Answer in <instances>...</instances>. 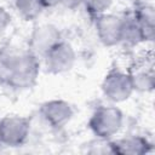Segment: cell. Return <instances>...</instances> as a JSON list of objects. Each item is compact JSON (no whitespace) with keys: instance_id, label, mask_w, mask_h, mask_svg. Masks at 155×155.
<instances>
[{"instance_id":"6da1fadb","label":"cell","mask_w":155,"mask_h":155,"mask_svg":"<svg viewBox=\"0 0 155 155\" xmlns=\"http://www.w3.org/2000/svg\"><path fill=\"white\" fill-rule=\"evenodd\" d=\"M41 59L29 50L0 56V80L13 90L31 88L39 79Z\"/></svg>"},{"instance_id":"7a4b0ae2","label":"cell","mask_w":155,"mask_h":155,"mask_svg":"<svg viewBox=\"0 0 155 155\" xmlns=\"http://www.w3.org/2000/svg\"><path fill=\"white\" fill-rule=\"evenodd\" d=\"M125 124L122 110L113 103L97 107L88 119V128L96 138L113 139Z\"/></svg>"},{"instance_id":"3957f363","label":"cell","mask_w":155,"mask_h":155,"mask_svg":"<svg viewBox=\"0 0 155 155\" xmlns=\"http://www.w3.org/2000/svg\"><path fill=\"white\" fill-rule=\"evenodd\" d=\"M101 91L103 97L113 104L124 103L134 93L128 71L119 68H113L104 75L101 84Z\"/></svg>"},{"instance_id":"277c9868","label":"cell","mask_w":155,"mask_h":155,"mask_svg":"<svg viewBox=\"0 0 155 155\" xmlns=\"http://www.w3.org/2000/svg\"><path fill=\"white\" fill-rule=\"evenodd\" d=\"M30 120L27 116L8 114L0 119V145L18 148L23 145L30 133Z\"/></svg>"},{"instance_id":"5b68a950","label":"cell","mask_w":155,"mask_h":155,"mask_svg":"<svg viewBox=\"0 0 155 155\" xmlns=\"http://www.w3.org/2000/svg\"><path fill=\"white\" fill-rule=\"evenodd\" d=\"M76 59L78 56L74 46L65 40H61L45 53L41 62L47 73L61 75L70 71L74 68Z\"/></svg>"},{"instance_id":"8992f818","label":"cell","mask_w":155,"mask_h":155,"mask_svg":"<svg viewBox=\"0 0 155 155\" xmlns=\"http://www.w3.org/2000/svg\"><path fill=\"white\" fill-rule=\"evenodd\" d=\"M94 19V29L99 42L105 47H115L121 44L124 17L105 12L97 16Z\"/></svg>"},{"instance_id":"52a82bcc","label":"cell","mask_w":155,"mask_h":155,"mask_svg":"<svg viewBox=\"0 0 155 155\" xmlns=\"http://www.w3.org/2000/svg\"><path fill=\"white\" fill-rule=\"evenodd\" d=\"M63 40L59 28L53 23H41L36 25L28 38V48L40 59L57 42Z\"/></svg>"},{"instance_id":"ba28073f","label":"cell","mask_w":155,"mask_h":155,"mask_svg":"<svg viewBox=\"0 0 155 155\" xmlns=\"http://www.w3.org/2000/svg\"><path fill=\"white\" fill-rule=\"evenodd\" d=\"M40 116L44 122L53 130L65 127L74 117L73 105L64 99L54 98L44 102L39 109Z\"/></svg>"},{"instance_id":"9c48e42d","label":"cell","mask_w":155,"mask_h":155,"mask_svg":"<svg viewBox=\"0 0 155 155\" xmlns=\"http://www.w3.org/2000/svg\"><path fill=\"white\" fill-rule=\"evenodd\" d=\"M113 153L117 155H145L153 151V143L142 134H126L111 139Z\"/></svg>"},{"instance_id":"30bf717a","label":"cell","mask_w":155,"mask_h":155,"mask_svg":"<svg viewBox=\"0 0 155 155\" xmlns=\"http://www.w3.org/2000/svg\"><path fill=\"white\" fill-rule=\"evenodd\" d=\"M131 76V81L133 85L134 92L139 93H149L154 90L155 86V75L154 68L151 63L147 61L139 62L128 71Z\"/></svg>"},{"instance_id":"8fae6325","label":"cell","mask_w":155,"mask_h":155,"mask_svg":"<svg viewBox=\"0 0 155 155\" xmlns=\"http://www.w3.org/2000/svg\"><path fill=\"white\" fill-rule=\"evenodd\" d=\"M133 17L136 18L142 35L144 44L147 42H153L154 40V34H155V8L153 4L144 2L137 6L134 12L132 13Z\"/></svg>"},{"instance_id":"7c38bea8","label":"cell","mask_w":155,"mask_h":155,"mask_svg":"<svg viewBox=\"0 0 155 155\" xmlns=\"http://www.w3.org/2000/svg\"><path fill=\"white\" fill-rule=\"evenodd\" d=\"M140 44H144L143 35L140 31V28L133 17V15L125 16L124 17V28H122V38L121 44L128 47H136Z\"/></svg>"},{"instance_id":"4fadbf2b","label":"cell","mask_w":155,"mask_h":155,"mask_svg":"<svg viewBox=\"0 0 155 155\" xmlns=\"http://www.w3.org/2000/svg\"><path fill=\"white\" fill-rule=\"evenodd\" d=\"M13 5L18 16L27 22L38 19L46 10L41 0H13Z\"/></svg>"},{"instance_id":"5bb4252c","label":"cell","mask_w":155,"mask_h":155,"mask_svg":"<svg viewBox=\"0 0 155 155\" xmlns=\"http://www.w3.org/2000/svg\"><path fill=\"white\" fill-rule=\"evenodd\" d=\"M115 0H85L84 7L88 12V15L96 18L99 15L109 12Z\"/></svg>"},{"instance_id":"9a60e30c","label":"cell","mask_w":155,"mask_h":155,"mask_svg":"<svg viewBox=\"0 0 155 155\" xmlns=\"http://www.w3.org/2000/svg\"><path fill=\"white\" fill-rule=\"evenodd\" d=\"M11 23H12V15L6 7L0 5V36L8 29Z\"/></svg>"},{"instance_id":"2e32d148","label":"cell","mask_w":155,"mask_h":155,"mask_svg":"<svg viewBox=\"0 0 155 155\" xmlns=\"http://www.w3.org/2000/svg\"><path fill=\"white\" fill-rule=\"evenodd\" d=\"M84 4H85V0H62L59 6L64 7L65 10H69V11H75V10H79L80 7H82Z\"/></svg>"},{"instance_id":"e0dca14e","label":"cell","mask_w":155,"mask_h":155,"mask_svg":"<svg viewBox=\"0 0 155 155\" xmlns=\"http://www.w3.org/2000/svg\"><path fill=\"white\" fill-rule=\"evenodd\" d=\"M45 8H53V7H57L61 5V1L62 0H41Z\"/></svg>"}]
</instances>
